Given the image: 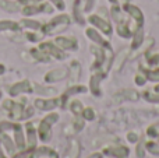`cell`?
<instances>
[{"mask_svg":"<svg viewBox=\"0 0 159 158\" xmlns=\"http://www.w3.org/2000/svg\"><path fill=\"white\" fill-rule=\"evenodd\" d=\"M2 108L6 111L8 119L11 122H18V120L30 119L34 116V108L32 106H27V100L22 98V101H14L11 98L4 100L2 104Z\"/></svg>","mask_w":159,"mask_h":158,"instance_id":"1","label":"cell"},{"mask_svg":"<svg viewBox=\"0 0 159 158\" xmlns=\"http://www.w3.org/2000/svg\"><path fill=\"white\" fill-rule=\"evenodd\" d=\"M71 22V18L67 14H59L55 18H52L50 21H48L46 24H42L41 32L43 35H55V34L63 32Z\"/></svg>","mask_w":159,"mask_h":158,"instance_id":"2","label":"cell"},{"mask_svg":"<svg viewBox=\"0 0 159 158\" xmlns=\"http://www.w3.org/2000/svg\"><path fill=\"white\" fill-rule=\"evenodd\" d=\"M59 118L60 116H59L57 112H49V114L39 122L38 128H36V132H38V139L41 140L42 143H48L52 139V126L55 125V123H57Z\"/></svg>","mask_w":159,"mask_h":158,"instance_id":"3","label":"cell"},{"mask_svg":"<svg viewBox=\"0 0 159 158\" xmlns=\"http://www.w3.org/2000/svg\"><path fill=\"white\" fill-rule=\"evenodd\" d=\"M21 13L25 17H31L35 16L39 13H53V6L49 2H38V3H31V4H25L21 8Z\"/></svg>","mask_w":159,"mask_h":158,"instance_id":"4","label":"cell"},{"mask_svg":"<svg viewBox=\"0 0 159 158\" xmlns=\"http://www.w3.org/2000/svg\"><path fill=\"white\" fill-rule=\"evenodd\" d=\"M38 48L42 50L43 53H46L49 58H53L56 59V60H64L66 59V52H64L63 49H60V48L57 46V45L55 44V42H41V44L38 45Z\"/></svg>","mask_w":159,"mask_h":158,"instance_id":"5","label":"cell"},{"mask_svg":"<svg viewBox=\"0 0 159 158\" xmlns=\"http://www.w3.org/2000/svg\"><path fill=\"white\" fill-rule=\"evenodd\" d=\"M7 92L10 97H18L21 94H31L34 92V86L30 80H21V81H17V83L11 84L10 87L7 88Z\"/></svg>","mask_w":159,"mask_h":158,"instance_id":"6","label":"cell"},{"mask_svg":"<svg viewBox=\"0 0 159 158\" xmlns=\"http://www.w3.org/2000/svg\"><path fill=\"white\" fill-rule=\"evenodd\" d=\"M88 21H89L95 28H98L102 34H105L106 36H110L113 34V28H112V25H110V22L107 21L105 17L99 16V14L89 16L88 17Z\"/></svg>","mask_w":159,"mask_h":158,"instance_id":"7","label":"cell"},{"mask_svg":"<svg viewBox=\"0 0 159 158\" xmlns=\"http://www.w3.org/2000/svg\"><path fill=\"white\" fill-rule=\"evenodd\" d=\"M34 108L39 111L50 112L56 108H60V97L55 98H36L34 101Z\"/></svg>","mask_w":159,"mask_h":158,"instance_id":"8","label":"cell"},{"mask_svg":"<svg viewBox=\"0 0 159 158\" xmlns=\"http://www.w3.org/2000/svg\"><path fill=\"white\" fill-rule=\"evenodd\" d=\"M11 136L16 143L17 151L25 150L27 148V143H25V133H24V126L20 125L18 122H13V128H11Z\"/></svg>","mask_w":159,"mask_h":158,"instance_id":"9","label":"cell"},{"mask_svg":"<svg viewBox=\"0 0 159 158\" xmlns=\"http://www.w3.org/2000/svg\"><path fill=\"white\" fill-rule=\"evenodd\" d=\"M24 133H25V143H27V150H32L36 147L38 143V132L35 129L34 122L28 120L24 125Z\"/></svg>","mask_w":159,"mask_h":158,"instance_id":"10","label":"cell"},{"mask_svg":"<svg viewBox=\"0 0 159 158\" xmlns=\"http://www.w3.org/2000/svg\"><path fill=\"white\" fill-rule=\"evenodd\" d=\"M121 8H123V10L126 11L127 16H129L130 18L137 24L138 28H143V25H144V14H143V11H141L140 7H137V6H134V4H130V3H126V4L121 6Z\"/></svg>","mask_w":159,"mask_h":158,"instance_id":"11","label":"cell"},{"mask_svg":"<svg viewBox=\"0 0 159 158\" xmlns=\"http://www.w3.org/2000/svg\"><path fill=\"white\" fill-rule=\"evenodd\" d=\"M69 76V69L67 67H57V69H53L50 72H48L45 74L43 80L45 83L52 84V83H57V81H61L64 78H67Z\"/></svg>","mask_w":159,"mask_h":158,"instance_id":"12","label":"cell"},{"mask_svg":"<svg viewBox=\"0 0 159 158\" xmlns=\"http://www.w3.org/2000/svg\"><path fill=\"white\" fill-rule=\"evenodd\" d=\"M55 42L60 49H63L64 52L67 50H77L78 49V41L74 38V36H56Z\"/></svg>","mask_w":159,"mask_h":158,"instance_id":"13","label":"cell"},{"mask_svg":"<svg viewBox=\"0 0 159 158\" xmlns=\"http://www.w3.org/2000/svg\"><path fill=\"white\" fill-rule=\"evenodd\" d=\"M0 144L4 148L6 154H7L8 157H13L14 154L17 153L16 143H14V140H13V136L8 134V132H2V133H0Z\"/></svg>","mask_w":159,"mask_h":158,"instance_id":"14","label":"cell"},{"mask_svg":"<svg viewBox=\"0 0 159 158\" xmlns=\"http://www.w3.org/2000/svg\"><path fill=\"white\" fill-rule=\"evenodd\" d=\"M84 92H87V87L77 86V84L70 86L60 97V108H66V104H67V101H69L70 97H73V95H75V94H84Z\"/></svg>","mask_w":159,"mask_h":158,"instance_id":"15","label":"cell"},{"mask_svg":"<svg viewBox=\"0 0 159 158\" xmlns=\"http://www.w3.org/2000/svg\"><path fill=\"white\" fill-rule=\"evenodd\" d=\"M103 153L106 156H110V157H115V158H129V154H130V150L124 146H109L103 150Z\"/></svg>","mask_w":159,"mask_h":158,"instance_id":"16","label":"cell"},{"mask_svg":"<svg viewBox=\"0 0 159 158\" xmlns=\"http://www.w3.org/2000/svg\"><path fill=\"white\" fill-rule=\"evenodd\" d=\"M106 77V74L102 72H93V74L91 76L89 80V90L93 95L99 97L101 95V81Z\"/></svg>","mask_w":159,"mask_h":158,"instance_id":"17","label":"cell"},{"mask_svg":"<svg viewBox=\"0 0 159 158\" xmlns=\"http://www.w3.org/2000/svg\"><path fill=\"white\" fill-rule=\"evenodd\" d=\"M140 100V92L131 88H124L120 90L117 94H115V101L116 102H123V101H137Z\"/></svg>","mask_w":159,"mask_h":158,"instance_id":"18","label":"cell"},{"mask_svg":"<svg viewBox=\"0 0 159 158\" xmlns=\"http://www.w3.org/2000/svg\"><path fill=\"white\" fill-rule=\"evenodd\" d=\"M85 35H87L95 45H99V46H103V48L110 46L109 42H107L106 39L102 36V34H99L95 28H87V30H85Z\"/></svg>","mask_w":159,"mask_h":158,"instance_id":"19","label":"cell"},{"mask_svg":"<svg viewBox=\"0 0 159 158\" xmlns=\"http://www.w3.org/2000/svg\"><path fill=\"white\" fill-rule=\"evenodd\" d=\"M80 76H81V64L78 60H73L69 66V76H67L70 77V86L77 83L80 80Z\"/></svg>","mask_w":159,"mask_h":158,"instance_id":"20","label":"cell"},{"mask_svg":"<svg viewBox=\"0 0 159 158\" xmlns=\"http://www.w3.org/2000/svg\"><path fill=\"white\" fill-rule=\"evenodd\" d=\"M80 151H81V146H80L78 140L71 139L67 146L66 151H64V157L63 158H78Z\"/></svg>","mask_w":159,"mask_h":158,"instance_id":"21","label":"cell"},{"mask_svg":"<svg viewBox=\"0 0 159 158\" xmlns=\"http://www.w3.org/2000/svg\"><path fill=\"white\" fill-rule=\"evenodd\" d=\"M129 52L130 50L129 49H126V48H124V49H121L120 52L117 53V55L115 56V58H113V63H112V67H115L116 70H121V67L124 66V63H126L127 62V56H129Z\"/></svg>","mask_w":159,"mask_h":158,"instance_id":"22","label":"cell"},{"mask_svg":"<svg viewBox=\"0 0 159 158\" xmlns=\"http://www.w3.org/2000/svg\"><path fill=\"white\" fill-rule=\"evenodd\" d=\"M22 28L20 22L11 21V20H0V32L4 31H13V32H20Z\"/></svg>","mask_w":159,"mask_h":158,"instance_id":"23","label":"cell"},{"mask_svg":"<svg viewBox=\"0 0 159 158\" xmlns=\"http://www.w3.org/2000/svg\"><path fill=\"white\" fill-rule=\"evenodd\" d=\"M0 8L7 13H17L21 10V6L18 2H14V0H0Z\"/></svg>","mask_w":159,"mask_h":158,"instance_id":"24","label":"cell"},{"mask_svg":"<svg viewBox=\"0 0 159 158\" xmlns=\"http://www.w3.org/2000/svg\"><path fill=\"white\" fill-rule=\"evenodd\" d=\"M143 97L145 98L148 102H159V84L149 90H145L143 92Z\"/></svg>","mask_w":159,"mask_h":158,"instance_id":"25","label":"cell"},{"mask_svg":"<svg viewBox=\"0 0 159 158\" xmlns=\"http://www.w3.org/2000/svg\"><path fill=\"white\" fill-rule=\"evenodd\" d=\"M144 42V32H143V28H138L134 34H133V42H131V50H137L138 48H141Z\"/></svg>","mask_w":159,"mask_h":158,"instance_id":"26","label":"cell"},{"mask_svg":"<svg viewBox=\"0 0 159 158\" xmlns=\"http://www.w3.org/2000/svg\"><path fill=\"white\" fill-rule=\"evenodd\" d=\"M30 53L34 60H36V62H41V63H48V62H50V58L46 53L42 52L39 48H32V49H30Z\"/></svg>","mask_w":159,"mask_h":158,"instance_id":"27","label":"cell"},{"mask_svg":"<svg viewBox=\"0 0 159 158\" xmlns=\"http://www.w3.org/2000/svg\"><path fill=\"white\" fill-rule=\"evenodd\" d=\"M73 17L78 24H85V20L82 17V8H81V0H75L73 6Z\"/></svg>","mask_w":159,"mask_h":158,"instance_id":"28","label":"cell"},{"mask_svg":"<svg viewBox=\"0 0 159 158\" xmlns=\"http://www.w3.org/2000/svg\"><path fill=\"white\" fill-rule=\"evenodd\" d=\"M20 25L21 28H28V30L32 31H41L42 24L39 21H35V20H30V18H24L20 21Z\"/></svg>","mask_w":159,"mask_h":158,"instance_id":"29","label":"cell"},{"mask_svg":"<svg viewBox=\"0 0 159 158\" xmlns=\"http://www.w3.org/2000/svg\"><path fill=\"white\" fill-rule=\"evenodd\" d=\"M42 38H43V34L38 32V31H28L24 34V39L30 42H41Z\"/></svg>","mask_w":159,"mask_h":158,"instance_id":"30","label":"cell"},{"mask_svg":"<svg viewBox=\"0 0 159 158\" xmlns=\"http://www.w3.org/2000/svg\"><path fill=\"white\" fill-rule=\"evenodd\" d=\"M34 92H38V94H43V95H53L56 94V88H50V87H42L39 84H34Z\"/></svg>","mask_w":159,"mask_h":158,"instance_id":"31","label":"cell"},{"mask_svg":"<svg viewBox=\"0 0 159 158\" xmlns=\"http://www.w3.org/2000/svg\"><path fill=\"white\" fill-rule=\"evenodd\" d=\"M82 109H84V106H82L81 101L74 100V101H71V102H70V111H71L75 116H81Z\"/></svg>","mask_w":159,"mask_h":158,"instance_id":"32","label":"cell"},{"mask_svg":"<svg viewBox=\"0 0 159 158\" xmlns=\"http://www.w3.org/2000/svg\"><path fill=\"white\" fill-rule=\"evenodd\" d=\"M144 74H145L147 80H149V81H159V67L149 69V70H144Z\"/></svg>","mask_w":159,"mask_h":158,"instance_id":"33","label":"cell"},{"mask_svg":"<svg viewBox=\"0 0 159 158\" xmlns=\"http://www.w3.org/2000/svg\"><path fill=\"white\" fill-rule=\"evenodd\" d=\"M144 146H145V148H147V150H148L151 154H154V156H159V143L147 142Z\"/></svg>","mask_w":159,"mask_h":158,"instance_id":"34","label":"cell"},{"mask_svg":"<svg viewBox=\"0 0 159 158\" xmlns=\"http://www.w3.org/2000/svg\"><path fill=\"white\" fill-rule=\"evenodd\" d=\"M81 116H82V119H84V120L91 122V120L95 119V111H93L92 108H84V109H82Z\"/></svg>","mask_w":159,"mask_h":158,"instance_id":"35","label":"cell"},{"mask_svg":"<svg viewBox=\"0 0 159 158\" xmlns=\"http://www.w3.org/2000/svg\"><path fill=\"white\" fill-rule=\"evenodd\" d=\"M48 2L50 3V4H53L57 10L63 11L64 8H66V3H64V0H48Z\"/></svg>","mask_w":159,"mask_h":158,"instance_id":"36","label":"cell"},{"mask_svg":"<svg viewBox=\"0 0 159 158\" xmlns=\"http://www.w3.org/2000/svg\"><path fill=\"white\" fill-rule=\"evenodd\" d=\"M147 77H145V74H143V73H138L137 76H135V84L137 86H140V87H143L144 84L147 83Z\"/></svg>","mask_w":159,"mask_h":158,"instance_id":"37","label":"cell"},{"mask_svg":"<svg viewBox=\"0 0 159 158\" xmlns=\"http://www.w3.org/2000/svg\"><path fill=\"white\" fill-rule=\"evenodd\" d=\"M93 4H95V0H87V2H85V6H84L85 13H89V11L93 8Z\"/></svg>","mask_w":159,"mask_h":158,"instance_id":"38","label":"cell"},{"mask_svg":"<svg viewBox=\"0 0 159 158\" xmlns=\"http://www.w3.org/2000/svg\"><path fill=\"white\" fill-rule=\"evenodd\" d=\"M127 137H129V140H130V142H131V143H135V142H137V140H138V134L133 133V132H131V133H129V134H127Z\"/></svg>","mask_w":159,"mask_h":158,"instance_id":"39","label":"cell"},{"mask_svg":"<svg viewBox=\"0 0 159 158\" xmlns=\"http://www.w3.org/2000/svg\"><path fill=\"white\" fill-rule=\"evenodd\" d=\"M112 4H119V6H123V4H126V3H129L130 0H109Z\"/></svg>","mask_w":159,"mask_h":158,"instance_id":"40","label":"cell"},{"mask_svg":"<svg viewBox=\"0 0 159 158\" xmlns=\"http://www.w3.org/2000/svg\"><path fill=\"white\" fill-rule=\"evenodd\" d=\"M17 2L20 3V4H31V3H38V2H41V0H17Z\"/></svg>","mask_w":159,"mask_h":158,"instance_id":"41","label":"cell"},{"mask_svg":"<svg viewBox=\"0 0 159 158\" xmlns=\"http://www.w3.org/2000/svg\"><path fill=\"white\" fill-rule=\"evenodd\" d=\"M0 158H11L6 154V151H4V148L2 147V144H0Z\"/></svg>","mask_w":159,"mask_h":158,"instance_id":"42","label":"cell"},{"mask_svg":"<svg viewBox=\"0 0 159 158\" xmlns=\"http://www.w3.org/2000/svg\"><path fill=\"white\" fill-rule=\"evenodd\" d=\"M87 158H102V154H99V153H93V154H91V156H88Z\"/></svg>","mask_w":159,"mask_h":158,"instance_id":"43","label":"cell"},{"mask_svg":"<svg viewBox=\"0 0 159 158\" xmlns=\"http://www.w3.org/2000/svg\"><path fill=\"white\" fill-rule=\"evenodd\" d=\"M4 72H6V67H4V64H2V63H0V76H2Z\"/></svg>","mask_w":159,"mask_h":158,"instance_id":"44","label":"cell"},{"mask_svg":"<svg viewBox=\"0 0 159 158\" xmlns=\"http://www.w3.org/2000/svg\"><path fill=\"white\" fill-rule=\"evenodd\" d=\"M0 100H2V91H0Z\"/></svg>","mask_w":159,"mask_h":158,"instance_id":"45","label":"cell"}]
</instances>
